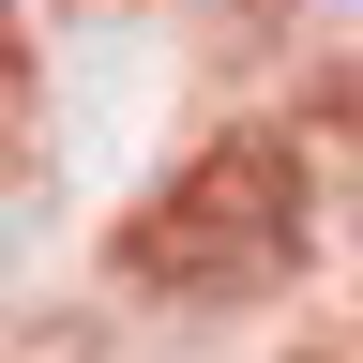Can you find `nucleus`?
<instances>
[{
    "label": "nucleus",
    "mask_w": 363,
    "mask_h": 363,
    "mask_svg": "<svg viewBox=\"0 0 363 363\" xmlns=\"http://www.w3.org/2000/svg\"><path fill=\"white\" fill-rule=\"evenodd\" d=\"M136 257L182 272V288H212V303H227V288H272V272L303 257V167L272 152V136L212 152V167H197V197L136 227Z\"/></svg>",
    "instance_id": "nucleus-1"
}]
</instances>
